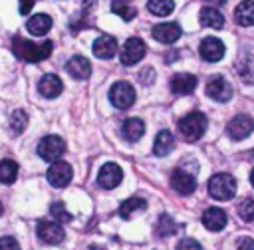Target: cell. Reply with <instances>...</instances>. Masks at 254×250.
Returning <instances> with one entry per match:
<instances>
[{
  "mask_svg": "<svg viewBox=\"0 0 254 250\" xmlns=\"http://www.w3.org/2000/svg\"><path fill=\"white\" fill-rule=\"evenodd\" d=\"M52 50H54V44H52L50 40H46V42H42V44H34V42H30V40L22 38V36H16V38L12 40V52H14V56H16L18 60H22V62H30V63L42 62V60L50 58Z\"/></svg>",
  "mask_w": 254,
  "mask_h": 250,
  "instance_id": "6da1fadb",
  "label": "cell"
},
{
  "mask_svg": "<svg viewBox=\"0 0 254 250\" xmlns=\"http://www.w3.org/2000/svg\"><path fill=\"white\" fill-rule=\"evenodd\" d=\"M206 125H208L206 115L200 113V111H192V113L185 115V117L179 121V133L183 135L185 141H190V143H192V141H198V139L204 135Z\"/></svg>",
  "mask_w": 254,
  "mask_h": 250,
  "instance_id": "7a4b0ae2",
  "label": "cell"
},
{
  "mask_svg": "<svg viewBox=\"0 0 254 250\" xmlns=\"http://www.w3.org/2000/svg\"><path fill=\"white\" fill-rule=\"evenodd\" d=\"M208 192L216 200H230L236 194V181L228 173H216L208 181Z\"/></svg>",
  "mask_w": 254,
  "mask_h": 250,
  "instance_id": "3957f363",
  "label": "cell"
},
{
  "mask_svg": "<svg viewBox=\"0 0 254 250\" xmlns=\"http://www.w3.org/2000/svg\"><path fill=\"white\" fill-rule=\"evenodd\" d=\"M65 153V141L60 135H46L40 143H38V155L44 161L56 163L62 159V155Z\"/></svg>",
  "mask_w": 254,
  "mask_h": 250,
  "instance_id": "277c9868",
  "label": "cell"
},
{
  "mask_svg": "<svg viewBox=\"0 0 254 250\" xmlns=\"http://www.w3.org/2000/svg\"><path fill=\"white\" fill-rule=\"evenodd\" d=\"M109 101L117 109H129L135 103V89L129 81H115L109 89Z\"/></svg>",
  "mask_w": 254,
  "mask_h": 250,
  "instance_id": "5b68a950",
  "label": "cell"
},
{
  "mask_svg": "<svg viewBox=\"0 0 254 250\" xmlns=\"http://www.w3.org/2000/svg\"><path fill=\"white\" fill-rule=\"evenodd\" d=\"M145 52H147V46H145V42L141 38H129L121 48L119 60H121L123 65H135V63H139L143 60Z\"/></svg>",
  "mask_w": 254,
  "mask_h": 250,
  "instance_id": "8992f818",
  "label": "cell"
},
{
  "mask_svg": "<svg viewBox=\"0 0 254 250\" xmlns=\"http://www.w3.org/2000/svg\"><path fill=\"white\" fill-rule=\"evenodd\" d=\"M252 129H254V119H252L250 115H246V113H240V115L232 117V119L228 121V125H226V133H228V137L234 139V141L246 139V137L252 133Z\"/></svg>",
  "mask_w": 254,
  "mask_h": 250,
  "instance_id": "52a82bcc",
  "label": "cell"
},
{
  "mask_svg": "<svg viewBox=\"0 0 254 250\" xmlns=\"http://www.w3.org/2000/svg\"><path fill=\"white\" fill-rule=\"evenodd\" d=\"M206 95L214 101H220V103H226L230 97H232V85L226 81V77L222 75H212L208 81H206Z\"/></svg>",
  "mask_w": 254,
  "mask_h": 250,
  "instance_id": "ba28073f",
  "label": "cell"
},
{
  "mask_svg": "<svg viewBox=\"0 0 254 250\" xmlns=\"http://www.w3.org/2000/svg\"><path fill=\"white\" fill-rule=\"evenodd\" d=\"M46 177H48V183H50L52 187L64 188V187L69 185V181H71V177H73V171H71V167H69L65 161H56V163L50 165Z\"/></svg>",
  "mask_w": 254,
  "mask_h": 250,
  "instance_id": "9c48e42d",
  "label": "cell"
},
{
  "mask_svg": "<svg viewBox=\"0 0 254 250\" xmlns=\"http://www.w3.org/2000/svg\"><path fill=\"white\" fill-rule=\"evenodd\" d=\"M36 232H38L40 240H44L46 244H54V246L64 242V238H65V232L62 228V224L56 222V220H40Z\"/></svg>",
  "mask_w": 254,
  "mask_h": 250,
  "instance_id": "30bf717a",
  "label": "cell"
},
{
  "mask_svg": "<svg viewBox=\"0 0 254 250\" xmlns=\"http://www.w3.org/2000/svg\"><path fill=\"white\" fill-rule=\"evenodd\" d=\"M123 181V171L117 163H105L97 173V185L101 188H115Z\"/></svg>",
  "mask_w": 254,
  "mask_h": 250,
  "instance_id": "8fae6325",
  "label": "cell"
},
{
  "mask_svg": "<svg viewBox=\"0 0 254 250\" xmlns=\"http://www.w3.org/2000/svg\"><path fill=\"white\" fill-rule=\"evenodd\" d=\"M171 187H173L179 194L187 196V194L194 192V188H196V179H194V175H190V173L185 171V169H175L173 175H171Z\"/></svg>",
  "mask_w": 254,
  "mask_h": 250,
  "instance_id": "7c38bea8",
  "label": "cell"
},
{
  "mask_svg": "<svg viewBox=\"0 0 254 250\" xmlns=\"http://www.w3.org/2000/svg\"><path fill=\"white\" fill-rule=\"evenodd\" d=\"M151 34H153V38H155L157 42H161V44H175V42L181 38L183 30H181V26H179L177 22H163V24L153 26Z\"/></svg>",
  "mask_w": 254,
  "mask_h": 250,
  "instance_id": "4fadbf2b",
  "label": "cell"
},
{
  "mask_svg": "<svg viewBox=\"0 0 254 250\" xmlns=\"http://www.w3.org/2000/svg\"><path fill=\"white\" fill-rule=\"evenodd\" d=\"M198 54H200V58H202L204 62H218V60H222V56H224V44H222L218 38L208 36V38H204V40L200 42Z\"/></svg>",
  "mask_w": 254,
  "mask_h": 250,
  "instance_id": "5bb4252c",
  "label": "cell"
},
{
  "mask_svg": "<svg viewBox=\"0 0 254 250\" xmlns=\"http://www.w3.org/2000/svg\"><path fill=\"white\" fill-rule=\"evenodd\" d=\"M93 56L99 58V60H111L115 54H117V40L113 36H99L93 46Z\"/></svg>",
  "mask_w": 254,
  "mask_h": 250,
  "instance_id": "9a60e30c",
  "label": "cell"
},
{
  "mask_svg": "<svg viewBox=\"0 0 254 250\" xmlns=\"http://www.w3.org/2000/svg\"><path fill=\"white\" fill-rule=\"evenodd\" d=\"M65 69H67V73H69L73 79H87V77L91 75V63H89V60L83 58V56H73V58H69L67 63H65Z\"/></svg>",
  "mask_w": 254,
  "mask_h": 250,
  "instance_id": "2e32d148",
  "label": "cell"
},
{
  "mask_svg": "<svg viewBox=\"0 0 254 250\" xmlns=\"http://www.w3.org/2000/svg\"><path fill=\"white\" fill-rule=\"evenodd\" d=\"M196 87V77L192 73H175L171 77V91L177 95H189Z\"/></svg>",
  "mask_w": 254,
  "mask_h": 250,
  "instance_id": "e0dca14e",
  "label": "cell"
},
{
  "mask_svg": "<svg viewBox=\"0 0 254 250\" xmlns=\"http://www.w3.org/2000/svg\"><path fill=\"white\" fill-rule=\"evenodd\" d=\"M226 222H228V216H226V212H224L222 208L210 206V208H206V210L202 212V224H204L208 230H212V232L222 230V228L226 226Z\"/></svg>",
  "mask_w": 254,
  "mask_h": 250,
  "instance_id": "ac0fdd59",
  "label": "cell"
},
{
  "mask_svg": "<svg viewBox=\"0 0 254 250\" xmlns=\"http://www.w3.org/2000/svg\"><path fill=\"white\" fill-rule=\"evenodd\" d=\"M62 89H64V83H62V79H60L56 73H46V75L40 79V83H38V91H40L44 97H48V99L58 97V95L62 93Z\"/></svg>",
  "mask_w": 254,
  "mask_h": 250,
  "instance_id": "d6986e66",
  "label": "cell"
},
{
  "mask_svg": "<svg viewBox=\"0 0 254 250\" xmlns=\"http://www.w3.org/2000/svg\"><path fill=\"white\" fill-rule=\"evenodd\" d=\"M143 133H145V123H143L139 117H129V119H125L123 125H121V135H123V139L131 141V143L139 141V139L143 137Z\"/></svg>",
  "mask_w": 254,
  "mask_h": 250,
  "instance_id": "ffe728a7",
  "label": "cell"
},
{
  "mask_svg": "<svg viewBox=\"0 0 254 250\" xmlns=\"http://www.w3.org/2000/svg\"><path fill=\"white\" fill-rule=\"evenodd\" d=\"M173 147H175V137H173V133H171L169 129L159 131L157 137H155L153 153H155L157 157H167V155L173 151Z\"/></svg>",
  "mask_w": 254,
  "mask_h": 250,
  "instance_id": "44dd1931",
  "label": "cell"
},
{
  "mask_svg": "<svg viewBox=\"0 0 254 250\" xmlns=\"http://www.w3.org/2000/svg\"><path fill=\"white\" fill-rule=\"evenodd\" d=\"M26 28L32 36H46L52 28V18L48 14H34L28 22H26Z\"/></svg>",
  "mask_w": 254,
  "mask_h": 250,
  "instance_id": "7402d4cb",
  "label": "cell"
},
{
  "mask_svg": "<svg viewBox=\"0 0 254 250\" xmlns=\"http://www.w3.org/2000/svg\"><path fill=\"white\" fill-rule=\"evenodd\" d=\"M234 20L240 26H254V2L242 0L234 10Z\"/></svg>",
  "mask_w": 254,
  "mask_h": 250,
  "instance_id": "603a6c76",
  "label": "cell"
},
{
  "mask_svg": "<svg viewBox=\"0 0 254 250\" xmlns=\"http://www.w3.org/2000/svg\"><path fill=\"white\" fill-rule=\"evenodd\" d=\"M236 71L240 75V79L248 85H254V56L252 54H244L238 63H236Z\"/></svg>",
  "mask_w": 254,
  "mask_h": 250,
  "instance_id": "cb8c5ba5",
  "label": "cell"
},
{
  "mask_svg": "<svg viewBox=\"0 0 254 250\" xmlns=\"http://www.w3.org/2000/svg\"><path fill=\"white\" fill-rule=\"evenodd\" d=\"M198 18H200V24H202V26H206V28L220 30V28L224 26V16H222L216 8H210V6L202 8V10H200V14H198Z\"/></svg>",
  "mask_w": 254,
  "mask_h": 250,
  "instance_id": "d4e9b609",
  "label": "cell"
},
{
  "mask_svg": "<svg viewBox=\"0 0 254 250\" xmlns=\"http://www.w3.org/2000/svg\"><path fill=\"white\" fill-rule=\"evenodd\" d=\"M145 208H147V200H145V198H141V196H131V198H127V200H123V202L119 204V216H121V218H131L135 212L145 210Z\"/></svg>",
  "mask_w": 254,
  "mask_h": 250,
  "instance_id": "484cf974",
  "label": "cell"
},
{
  "mask_svg": "<svg viewBox=\"0 0 254 250\" xmlns=\"http://www.w3.org/2000/svg\"><path fill=\"white\" fill-rule=\"evenodd\" d=\"M18 177V163L12 159H4L0 161V183L4 185H12Z\"/></svg>",
  "mask_w": 254,
  "mask_h": 250,
  "instance_id": "4316f807",
  "label": "cell"
},
{
  "mask_svg": "<svg viewBox=\"0 0 254 250\" xmlns=\"http://www.w3.org/2000/svg\"><path fill=\"white\" fill-rule=\"evenodd\" d=\"M147 10L153 16H169L175 10V2L173 0H149L147 2Z\"/></svg>",
  "mask_w": 254,
  "mask_h": 250,
  "instance_id": "83f0119b",
  "label": "cell"
},
{
  "mask_svg": "<svg viewBox=\"0 0 254 250\" xmlns=\"http://www.w3.org/2000/svg\"><path fill=\"white\" fill-rule=\"evenodd\" d=\"M111 12L117 14L119 18L127 20V22L137 16V10H135L129 2H125V0H113V2H111Z\"/></svg>",
  "mask_w": 254,
  "mask_h": 250,
  "instance_id": "f1b7e54d",
  "label": "cell"
},
{
  "mask_svg": "<svg viewBox=\"0 0 254 250\" xmlns=\"http://www.w3.org/2000/svg\"><path fill=\"white\" fill-rule=\"evenodd\" d=\"M26 127H28V113L24 109H14L10 115V129L16 135H20V133H24Z\"/></svg>",
  "mask_w": 254,
  "mask_h": 250,
  "instance_id": "f546056e",
  "label": "cell"
},
{
  "mask_svg": "<svg viewBox=\"0 0 254 250\" xmlns=\"http://www.w3.org/2000/svg\"><path fill=\"white\" fill-rule=\"evenodd\" d=\"M155 232H157V236H161V238L171 236V234L177 232V224H175V220H173L169 214H161L159 220H157V228H155Z\"/></svg>",
  "mask_w": 254,
  "mask_h": 250,
  "instance_id": "4dcf8cb0",
  "label": "cell"
},
{
  "mask_svg": "<svg viewBox=\"0 0 254 250\" xmlns=\"http://www.w3.org/2000/svg\"><path fill=\"white\" fill-rule=\"evenodd\" d=\"M50 212H52L54 220H56V222H60V224L69 222V220L73 218V216L67 212V208L64 206V202H54V204H52V208H50Z\"/></svg>",
  "mask_w": 254,
  "mask_h": 250,
  "instance_id": "1f68e13d",
  "label": "cell"
},
{
  "mask_svg": "<svg viewBox=\"0 0 254 250\" xmlns=\"http://www.w3.org/2000/svg\"><path fill=\"white\" fill-rule=\"evenodd\" d=\"M238 214H240L242 220L252 222V220H254V198H244V200L238 204Z\"/></svg>",
  "mask_w": 254,
  "mask_h": 250,
  "instance_id": "d6a6232c",
  "label": "cell"
},
{
  "mask_svg": "<svg viewBox=\"0 0 254 250\" xmlns=\"http://www.w3.org/2000/svg\"><path fill=\"white\" fill-rule=\"evenodd\" d=\"M177 250H202V246L192 238H183L177 246Z\"/></svg>",
  "mask_w": 254,
  "mask_h": 250,
  "instance_id": "836d02e7",
  "label": "cell"
},
{
  "mask_svg": "<svg viewBox=\"0 0 254 250\" xmlns=\"http://www.w3.org/2000/svg\"><path fill=\"white\" fill-rule=\"evenodd\" d=\"M0 250H20V244L16 238L4 236V238H0Z\"/></svg>",
  "mask_w": 254,
  "mask_h": 250,
  "instance_id": "e575fe53",
  "label": "cell"
},
{
  "mask_svg": "<svg viewBox=\"0 0 254 250\" xmlns=\"http://www.w3.org/2000/svg\"><path fill=\"white\" fill-rule=\"evenodd\" d=\"M236 248H238V250H254V240L248 238V236H244V238H240V240L236 242Z\"/></svg>",
  "mask_w": 254,
  "mask_h": 250,
  "instance_id": "d590c367",
  "label": "cell"
},
{
  "mask_svg": "<svg viewBox=\"0 0 254 250\" xmlns=\"http://www.w3.org/2000/svg\"><path fill=\"white\" fill-rule=\"evenodd\" d=\"M153 77H155V71H153V67H145V69L139 73V79H141L143 83H151V81H153Z\"/></svg>",
  "mask_w": 254,
  "mask_h": 250,
  "instance_id": "8d00e7d4",
  "label": "cell"
},
{
  "mask_svg": "<svg viewBox=\"0 0 254 250\" xmlns=\"http://www.w3.org/2000/svg\"><path fill=\"white\" fill-rule=\"evenodd\" d=\"M18 2H20V14L26 16V14H30V10L34 8V2H36V0H18Z\"/></svg>",
  "mask_w": 254,
  "mask_h": 250,
  "instance_id": "74e56055",
  "label": "cell"
},
{
  "mask_svg": "<svg viewBox=\"0 0 254 250\" xmlns=\"http://www.w3.org/2000/svg\"><path fill=\"white\" fill-rule=\"evenodd\" d=\"M95 4H97V0H81V8H83V16L91 10V8H95Z\"/></svg>",
  "mask_w": 254,
  "mask_h": 250,
  "instance_id": "f35d334b",
  "label": "cell"
},
{
  "mask_svg": "<svg viewBox=\"0 0 254 250\" xmlns=\"http://www.w3.org/2000/svg\"><path fill=\"white\" fill-rule=\"evenodd\" d=\"M204 2H208V4H212V6H222L226 0H204Z\"/></svg>",
  "mask_w": 254,
  "mask_h": 250,
  "instance_id": "ab89813d",
  "label": "cell"
},
{
  "mask_svg": "<svg viewBox=\"0 0 254 250\" xmlns=\"http://www.w3.org/2000/svg\"><path fill=\"white\" fill-rule=\"evenodd\" d=\"M87 250H105V248H101V246H89Z\"/></svg>",
  "mask_w": 254,
  "mask_h": 250,
  "instance_id": "60d3db41",
  "label": "cell"
},
{
  "mask_svg": "<svg viewBox=\"0 0 254 250\" xmlns=\"http://www.w3.org/2000/svg\"><path fill=\"white\" fill-rule=\"evenodd\" d=\"M250 183H252V187H254V169H252V173H250Z\"/></svg>",
  "mask_w": 254,
  "mask_h": 250,
  "instance_id": "b9f144b4",
  "label": "cell"
},
{
  "mask_svg": "<svg viewBox=\"0 0 254 250\" xmlns=\"http://www.w3.org/2000/svg\"><path fill=\"white\" fill-rule=\"evenodd\" d=\"M0 212H2V204H0Z\"/></svg>",
  "mask_w": 254,
  "mask_h": 250,
  "instance_id": "7bdbcfd3",
  "label": "cell"
},
{
  "mask_svg": "<svg viewBox=\"0 0 254 250\" xmlns=\"http://www.w3.org/2000/svg\"><path fill=\"white\" fill-rule=\"evenodd\" d=\"M125 2H129V0H125Z\"/></svg>",
  "mask_w": 254,
  "mask_h": 250,
  "instance_id": "ee69618b",
  "label": "cell"
}]
</instances>
